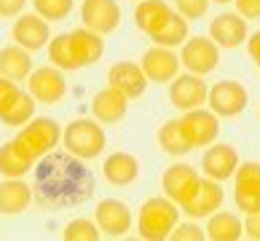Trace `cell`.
Wrapping results in <instances>:
<instances>
[{"label": "cell", "instance_id": "obj_22", "mask_svg": "<svg viewBox=\"0 0 260 241\" xmlns=\"http://www.w3.org/2000/svg\"><path fill=\"white\" fill-rule=\"evenodd\" d=\"M32 204V188L22 177H6L0 182V215L14 217Z\"/></svg>", "mask_w": 260, "mask_h": 241}, {"label": "cell", "instance_id": "obj_20", "mask_svg": "<svg viewBox=\"0 0 260 241\" xmlns=\"http://www.w3.org/2000/svg\"><path fill=\"white\" fill-rule=\"evenodd\" d=\"M67 38H70V48H73V56L78 62V67H91L102 59L105 41L100 32L89 30V27H78V30L67 32Z\"/></svg>", "mask_w": 260, "mask_h": 241}, {"label": "cell", "instance_id": "obj_30", "mask_svg": "<svg viewBox=\"0 0 260 241\" xmlns=\"http://www.w3.org/2000/svg\"><path fill=\"white\" fill-rule=\"evenodd\" d=\"M49 59H51L54 67H59V70H64V73L81 70L78 62H75V56H73V48H70V38H67V32L51 35V41H49Z\"/></svg>", "mask_w": 260, "mask_h": 241}, {"label": "cell", "instance_id": "obj_14", "mask_svg": "<svg viewBox=\"0 0 260 241\" xmlns=\"http://www.w3.org/2000/svg\"><path fill=\"white\" fill-rule=\"evenodd\" d=\"M236 169H239V153L234 145H223V142L207 145L204 156H201V171H204V177L225 182L236 175Z\"/></svg>", "mask_w": 260, "mask_h": 241}, {"label": "cell", "instance_id": "obj_26", "mask_svg": "<svg viewBox=\"0 0 260 241\" xmlns=\"http://www.w3.org/2000/svg\"><path fill=\"white\" fill-rule=\"evenodd\" d=\"M190 38V27H188V19L182 16L180 11H172L169 19L164 22L156 32L150 35V41L156 46H167V48H177L182 46Z\"/></svg>", "mask_w": 260, "mask_h": 241}, {"label": "cell", "instance_id": "obj_38", "mask_svg": "<svg viewBox=\"0 0 260 241\" xmlns=\"http://www.w3.org/2000/svg\"><path fill=\"white\" fill-rule=\"evenodd\" d=\"M24 11V0H0V16H19Z\"/></svg>", "mask_w": 260, "mask_h": 241}, {"label": "cell", "instance_id": "obj_15", "mask_svg": "<svg viewBox=\"0 0 260 241\" xmlns=\"http://www.w3.org/2000/svg\"><path fill=\"white\" fill-rule=\"evenodd\" d=\"M11 38H14V43H19L27 51H41V48L49 46L51 30H49V22L41 14H19L11 27Z\"/></svg>", "mask_w": 260, "mask_h": 241}, {"label": "cell", "instance_id": "obj_6", "mask_svg": "<svg viewBox=\"0 0 260 241\" xmlns=\"http://www.w3.org/2000/svg\"><path fill=\"white\" fill-rule=\"evenodd\" d=\"M236 188H234V201L239 212L255 215L260 212V161H244L236 169Z\"/></svg>", "mask_w": 260, "mask_h": 241}, {"label": "cell", "instance_id": "obj_9", "mask_svg": "<svg viewBox=\"0 0 260 241\" xmlns=\"http://www.w3.org/2000/svg\"><path fill=\"white\" fill-rule=\"evenodd\" d=\"M207 94H209V86L204 81V75L185 73V75H175L169 81V102L182 113L201 108L207 102Z\"/></svg>", "mask_w": 260, "mask_h": 241}, {"label": "cell", "instance_id": "obj_21", "mask_svg": "<svg viewBox=\"0 0 260 241\" xmlns=\"http://www.w3.org/2000/svg\"><path fill=\"white\" fill-rule=\"evenodd\" d=\"M102 177L110 182L115 188H126L132 185L134 180L140 177V161L137 156H132V153H110L108 158L102 161Z\"/></svg>", "mask_w": 260, "mask_h": 241}, {"label": "cell", "instance_id": "obj_28", "mask_svg": "<svg viewBox=\"0 0 260 241\" xmlns=\"http://www.w3.org/2000/svg\"><path fill=\"white\" fill-rule=\"evenodd\" d=\"M35 96L30 91H19V96L8 105V108L0 113V121L6 123V126H24L27 121H32L35 118Z\"/></svg>", "mask_w": 260, "mask_h": 241}, {"label": "cell", "instance_id": "obj_23", "mask_svg": "<svg viewBox=\"0 0 260 241\" xmlns=\"http://www.w3.org/2000/svg\"><path fill=\"white\" fill-rule=\"evenodd\" d=\"M32 73V51H27L19 43L0 48V75L11 81H27Z\"/></svg>", "mask_w": 260, "mask_h": 241}, {"label": "cell", "instance_id": "obj_36", "mask_svg": "<svg viewBox=\"0 0 260 241\" xmlns=\"http://www.w3.org/2000/svg\"><path fill=\"white\" fill-rule=\"evenodd\" d=\"M236 14H242L244 19H260V0H234Z\"/></svg>", "mask_w": 260, "mask_h": 241}, {"label": "cell", "instance_id": "obj_40", "mask_svg": "<svg viewBox=\"0 0 260 241\" xmlns=\"http://www.w3.org/2000/svg\"><path fill=\"white\" fill-rule=\"evenodd\" d=\"M212 3H220V6H225V3H231V0H212Z\"/></svg>", "mask_w": 260, "mask_h": 241}, {"label": "cell", "instance_id": "obj_24", "mask_svg": "<svg viewBox=\"0 0 260 241\" xmlns=\"http://www.w3.org/2000/svg\"><path fill=\"white\" fill-rule=\"evenodd\" d=\"M169 14H172V6L167 0H140L137 11H134V24H137L140 32L153 35L169 19Z\"/></svg>", "mask_w": 260, "mask_h": 241}, {"label": "cell", "instance_id": "obj_34", "mask_svg": "<svg viewBox=\"0 0 260 241\" xmlns=\"http://www.w3.org/2000/svg\"><path fill=\"white\" fill-rule=\"evenodd\" d=\"M169 238H175V241H204L207 238V230L199 228L196 220H190V223H177Z\"/></svg>", "mask_w": 260, "mask_h": 241}, {"label": "cell", "instance_id": "obj_5", "mask_svg": "<svg viewBox=\"0 0 260 241\" xmlns=\"http://www.w3.org/2000/svg\"><path fill=\"white\" fill-rule=\"evenodd\" d=\"M247 102L249 94L239 81H217L215 86H209L207 105L220 118H236L239 113L247 110Z\"/></svg>", "mask_w": 260, "mask_h": 241}, {"label": "cell", "instance_id": "obj_25", "mask_svg": "<svg viewBox=\"0 0 260 241\" xmlns=\"http://www.w3.org/2000/svg\"><path fill=\"white\" fill-rule=\"evenodd\" d=\"M207 238L212 241H239L244 236V223L234 212H212L207 217Z\"/></svg>", "mask_w": 260, "mask_h": 241}, {"label": "cell", "instance_id": "obj_27", "mask_svg": "<svg viewBox=\"0 0 260 241\" xmlns=\"http://www.w3.org/2000/svg\"><path fill=\"white\" fill-rule=\"evenodd\" d=\"M158 148L167 153V156H188L190 150V142H188V137H185V131H182V126H180V121H167L164 126L158 129Z\"/></svg>", "mask_w": 260, "mask_h": 241}, {"label": "cell", "instance_id": "obj_13", "mask_svg": "<svg viewBox=\"0 0 260 241\" xmlns=\"http://www.w3.org/2000/svg\"><path fill=\"white\" fill-rule=\"evenodd\" d=\"M81 22L83 27H89L100 35H110L121 24V6L115 0H83Z\"/></svg>", "mask_w": 260, "mask_h": 241}, {"label": "cell", "instance_id": "obj_18", "mask_svg": "<svg viewBox=\"0 0 260 241\" xmlns=\"http://www.w3.org/2000/svg\"><path fill=\"white\" fill-rule=\"evenodd\" d=\"M247 19L242 14H220L209 22V38L215 41L220 48H236L247 43Z\"/></svg>", "mask_w": 260, "mask_h": 241}, {"label": "cell", "instance_id": "obj_32", "mask_svg": "<svg viewBox=\"0 0 260 241\" xmlns=\"http://www.w3.org/2000/svg\"><path fill=\"white\" fill-rule=\"evenodd\" d=\"M35 14H41L46 22H62L64 16H70L75 0H32Z\"/></svg>", "mask_w": 260, "mask_h": 241}, {"label": "cell", "instance_id": "obj_41", "mask_svg": "<svg viewBox=\"0 0 260 241\" xmlns=\"http://www.w3.org/2000/svg\"><path fill=\"white\" fill-rule=\"evenodd\" d=\"M257 118H260V108H257Z\"/></svg>", "mask_w": 260, "mask_h": 241}, {"label": "cell", "instance_id": "obj_17", "mask_svg": "<svg viewBox=\"0 0 260 241\" xmlns=\"http://www.w3.org/2000/svg\"><path fill=\"white\" fill-rule=\"evenodd\" d=\"M148 83H150L148 75L142 73V67L134 64V62H115L108 70V86L118 89L123 96H129V102L145 94Z\"/></svg>", "mask_w": 260, "mask_h": 241}, {"label": "cell", "instance_id": "obj_1", "mask_svg": "<svg viewBox=\"0 0 260 241\" xmlns=\"http://www.w3.org/2000/svg\"><path fill=\"white\" fill-rule=\"evenodd\" d=\"M177 223H180V206L167 196H153L142 201L137 212V233L145 241L169 238Z\"/></svg>", "mask_w": 260, "mask_h": 241}, {"label": "cell", "instance_id": "obj_8", "mask_svg": "<svg viewBox=\"0 0 260 241\" xmlns=\"http://www.w3.org/2000/svg\"><path fill=\"white\" fill-rule=\"evenodd\" d=\"M180 126L185 131L190 148H207L220 134V115H215L212 110H204V108H193V110L182 113Z\"/></svg>", "mask_w": 260, "mask_h": 241}, {"label": "cell", "instance_id": "obj_10", "mask_svg": "<svg viewBox=\"0 0 260 241\" xmlns=\"http://www.w3.org/2000/svg\"><path fill=\"white\" fill-rule=\"evenodd\" d=\"M27 89L35 96V102H43V105L62 102L67 94L64 70H59V67H38L27 78Z\"/></svg>", "mask_w": 260, "mask_h": 241}, {"label": "cell", "instance_id": "obj_42", "mask_svg": "<svg viewBox=\"0 0 260 241\" xmlns=\"http://www.w3.org/2000/svg\"><path fill=\"white\" fill-rule=\"evenodd\" d=\"M257 70H260V64H257Z\"/></svg>", "mask_w": 260, "mask_h": 241}, {"label": "cell", "instance_id": "obj_19", "mask_svg": "<svg viewBox=\"0 0 260 241\" xmlns=\"http://www.w3.org/2000/svg\"><path fill=\"white\" fill-rule=\"evenodd\" d=\"M126 110H129V96H123L113 86H105L91 99V115L100 123H110V126L113 123H121L126 118Z\"/></svg>", "mask_w": 260, "mask_h": 241}, {"label": "cell", "instance_id": "obj_3", "mask_svg": "<svg viewBox=\"0 0 260 241\" xmlns=\"http://www.w3.org/2000/svg\"><path fill=\"white\" fill-rule=\"evenodd\" d=\"M62 145L75 158L91 161V158H100L105 153L108 137H105V129L97 118L94 121L91 118H75L73 123H67V129L62 131Z\"/></svg>", "mask_w": 260, "mask_h": 241}, {"label": "cell", "instance_id": "obj_4", "mask_svg": "<svg viewBox=\"0 0 260 241\" xmlns=\"http://www.w3.org/2000/svg\"><path fill=\"white\" fill-rule=\"evenodd\" d=\"M180 62L188 73H196V75H209L212 70H217L220 64V46L207 35H196V38H188L182 43V51H180Z\"/></svg>", "mask_w": 260, "mask_h": 241}, {"label": "cell", "instance_id": "obj_16", "mask_svg": "<svg viewBox=\"0 0 260 241\" xmlns=\"http://www.w3.org/2000/svg\"><path fill=\"white\" fill-rule=\"evenodd\" d=\"M225 201V190L220 188L217 180H209V177H201L199 180V188L193 193V198L188 204H182L180 212H185L190 220H204L209 217L212 212H217Z\"/></svg>", "mask_w": 260, "mask_h": 241}, {"label": "cell", "instance_id": "obj_35", "mask_svg": "<svg viewBox=\"0 0 260 241\" xmlns=\"http://www.w3.org/2000/svg\"><path fill=\"white\" fill-rule=\"evenodd\" d=\"M19 83L11 81V78H6V75H0V113H3L8 105H11L16 96H19Z\"/></svg>", "mask_w": 260, "mask_h": 241}, {"label": "cell", "instance_id": "obj_33", "mask_svg": "<svg viewBox=\"0 0 260 241\" xmlns=\"http://www.w3.org/2000/svg\"><path fill=\"white\" fill-rule=\"evenodd\" d=\"M212 0H175V8L188 19V22H196V19L207 16Z\"/></svg>", "mask_w": 260, "mask_h": 241}, {"label": "cell", "instance_id": "obj_39", "mask_svg": "<svg viewBox=\"0 0 260 241\" xmlns=\"http://www.w3.org/2000/svg\"><path fill=\"white\" fill-rule=\"evenodd\" d=\"M247 51H249V56H252V62L260 64V30L247 35Z\"/></svg>", "mask_w": 260, "mask_h": 241}, {"label": "cell", "instance_id": "obj_37", "mask_svg": "<svg viewBox=\"0 0 260 241\" xmlns=\"http://www.w3.org/2000/svg\"><path fill=\"white\" fill-rule=\"evenodd\" d=\"M244 236L252 238V241H260V212L247 215V220H244Z\"/></svg>", "mask_w": 260, "mask_h": 241}, {"label": "cell", "instance_id": "obj_11", "mask_svg": "<svg viewBox=\"0 0 260 241\" xmlns=\"http://www.w3.org/2000/svg\"><path fill=\"white\" fill-rule=\"evenodd\" d=\"M94 223L100 225L102 236L121 238L132 230V209L121 198H102L94 209Z\"/></svg>", "mask_w": 260, "mask_h": 241}, {"label": "cell", "instance_id": "obj_2", "mask_svg": "<svg viewBox=\"0 0 260 241\" xmlns=\"http://www.w3.org/2000/svg\"><path fill=\"white\" fill-rule=\"evenodd\" d=\"M62 142V129L59 123H56L54 118H32L27 121L22 129H19V134L14 137V145L16 150L22 153L24 158H30L32 163L38 158H43L46 153H51L56 145Z\"/></svg>", "mask_w": 260, "mask_h": 241}, {"label": "cell", "instance_id": "obj_29", "mask_svg": "<svg viewBox=\"0 0 260 241\" xmlns=\"http://www.w3.org/2000/svg\"><path fill=\"white\" fill-rule=\"evenodd\" d=\"M35 163L30 158H24L22 153L16 150L14 140L0 145V175L3 177H24Z\"/></svg>", "mask_w": 260, "mask_h": 241}, {"label": "cell", "instance_id": "obj_12", "mask_svg": "<svg viewBox=\"0 0 260 241\" xmlns=\"http://www.w3.org/2000/svg\"><path fill=\"white\" fill-rule=\"evenodd\" d=\"M142 73L148 75V81L153 83H169L175 75H180V54H175V48L167 46H150L140 59Z\"/></svg>", "mask_w": 260, "mask_h": 241}, {"label": "cell", "instance_id": "obj_31", "mask_svg": "<svg viewBox=\"0 0 260 241\" xmlns=\"http://www.w3.org/2000/svg\"><path fill=\"white\" fill-rule=\"evenodd\" d=\"M100 236H102L100 225L94 220H86V217H78L73 223H67L64 233H62L64 241H97Z\"/></svg>", "mask_w": 260, "mask_h": 241}, {"label": "cell", "instance_id": "obj_7", "mask_svg": "<svg viewBox=\"0 0 260 241\" xmlns=\"http://www.w3.org/2000/svg\"><path fill=\"white\" fill-rule=\"evenodd\" d=\"M199 180L201 177L196 175V169L190 166V163H172V166H167L161 175V190L167 198H172L177 206H182L193 198V193L199 188Z\"/></svg>", "mask_w": 260, "mask_h": 241}]
</instances>
